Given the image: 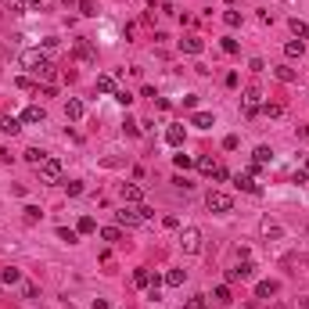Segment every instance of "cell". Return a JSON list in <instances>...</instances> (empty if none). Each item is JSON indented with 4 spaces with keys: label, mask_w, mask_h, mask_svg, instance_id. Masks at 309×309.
<instances>
[{
    "label": "cell",
    "mask_w": 309,
    "mask_h": 309,
    "mask_svg": "<svg viewBox=\"0 0 309 309\" xmlns=\"http://www.w3.org/2000/svg\"><path fill=\"white\" fill-rule=\"evenodd\" d=\"M15 86H18V90H40V86H36L33 79H26V76H22V79H15Z\"/></svg>",
    "instance_id": "obj_38"
},
{
    "label": "cell",
    "mask_w": 309,
    "mask_h": 309,
    "mask_svg": "<svg viewBox=\"0 0 309 309\" xmlns=\"http://www.w3.org/2000/svg\"><path fill=\"white\" fill-rule=\"evenodd\" d=\"M234 184L245 191V194H262V187L255 184V176H248V173H237V176H234Z\"/></svg>",
    "instance_id": "obj_8"
},
{
    "label": "cell",
    "mask_w": 309,
    "mask_h": 309,
    "mask_svg": "<svg viewBox=\"0 0 309 309\" xmlns=\"http://www.w3.org/2000/svg\"><path fill=\"white\" fill-rule=\"evenodd\" d=\"M76 58H83V61H97V51L90 47V40H76Z\"/></svg>",
    "instance_id": "obj_10"
},
{
    "label": "cell",
    "mask_w": 309,
    "mask_h": 309,
    "mask_svg": "<svg viewBox=\"0 0 309 309\" xmlns=\"http://www.w3.org/2000/svg\"><path fill=\"white\" fill-rule=\"evenodd\" d=\"M94 309H108V302L104 298H94Z\"/></svg>",
    "instance_id": "obj_46"
},
{
    "label": "cell",
    "mask_w": 309,
    "mask_h": 309,
    "mask_svg": "<svg viewBox=\"0 0 309 309\" xmlns=\"http://www.w3.org/2000/svg\"><path fill=\"white\" fill-rule=\"evenodd\" d=\"M115 101L119 104H129V101H133V94H129V90H115Z\"/></svg>",
    "instance_id": "obj_43"
},
{
    "label": "cell",
    "mask_w": 309,
    "mask_h": 309,
    "mask_svg": "<svg viewBox=\"0 0 309 309\" xmlns=\"http://www.w3.org/2000/svg\"><path fill=\"white\" fill-rule=\"evenodd\" d=\"M262 115H266V119H280V115H284V104H277V101L262 104Z\"/></svg>",
    "instance_id": "obj_26"
},
{
    "label": "cell",
    "mask_w": 309,
    "mask_h": 309,
    "mask_svg": "<svg viewBox=\"0 0 309 309\" xmlns=\"http://www.w3.org/2000/svg\"><path fill=\"white\" fill-rule=\"evenodd\" d=\"M212 298H216L219 305H230V302H234V298H230V288H227V284H219V288L212 291Z\"/></svg>",
    "instance_id": "obj_28"
},
{
    "label": "cell",
    "mask_w": 309,
    "mask_h": 309,
    "mask_svg": "<svg viewBox=\"0 0 309 309\" xmlns=\"http://www.w3.org/2000/svg\"><path fill=\"white\" fill-rule=\"evenodd\" d=\"M115 90H119V86H115V76H97V94H112V97H115Z\"/></svg>",
    "instance_id": "obj_19"
},
{
    "label": "cell",
    "mask_w": 309,
    "mask_h": 309,
    "mask_svg": "<svg viewBox=\"0 0 309 309\" xmlns=\"http://www.w3.org/2000/svg\"><path fill=\"white\" fill-rule=\"evenodd\" d=\"M166 144L169 147H184V126H169L166 129Z\"/></svg>",
    "instance_id": "obj_15"
},
{
    "label": "cell",
    "mask_w": 309,
    "mask_h": 309,
    "mask_svg": "<svg viewBox=\"0 0 309 309\" xmlns=\"http://www.w3.org/2000/svg\"><path fill=\"white\" fill-rule=\"evenodd\" d=\"M22 159H26V162H29V166H40V162H43V159H47V151H40V147H29V151H26V154H22Z\"/></svg>",
    "instance_id": "obj_24"
},
{
    "label": "cell",
    "mask_w": 309,
    "mask_h": 309,
    "mask_svg": "<svg viewBox=\"0 0 309 309\" xmlns=\"http://www.w3.org/2000/svg\"><path fill=\"white\" fill-rule=\"evenodd\" d=\"M0 280H4V284H18V280H22V270H15V266L0 270Z\"/></svg>",
    "instance_id": "obj_30"
},
{
    "label": "cell",
    "mask_w": 309,
    "mask_h": 309,
    "mask_svg": "<svg viewBox=\"0 0 309 309\" xmlns=\"http://www.w3.org/2000/svg\"><path fill=\"white\" fill-rule=\"evenodd\" d=\"M8 8H11V15H22L26 11V0H8Z\"/></svg>",
    "instance_id": "obj_42"
},
{
    "label": "cell",
    "mask_w": 309,
    "mask_h": 309,
    "mask_svg": "<svg viewBox=\"0 0 309 309\" xmlns=\"http://www.w3.org/2000/svg\"><path fill=\"white\" fill-rule=\"evenodd\" d=\"M288 26H291V33H295L302 43L309 40V22H302V18H288Z\"/></svg>",
    "instance_id": "obj_17"
},
{
    "label": "cell",
    "mask_w": 309,
    "mask_h": 309,
    "mask_svg": "<svg viewBox=\"0 0 309 309\" xmlns=\"http://www.w3.org/2000/svg\"><path fill=\"white\" fill-rule=\"evenodd\" d=\"M180 245H184L187 255H198V252H202V230H198V227H184Z\"/></svg>",
    "instance_id": "obj_4"
},
{
    "label": "cell",
    "mask_w": 309,
    "mask_h": 309,
    "mask_svg": "<svg viewBox=\"0 0 309 309\" xmlns=\"http://www.w3.org/2000/svg\"><path fill=\"white\" fill-rule=\"evenodd\" d=\"M122 198L126 202H144V187L140 184H122Z\"/></svg>",
    "instance_id": "obj_16"
},
{
    "label": "cell",
    "mask_w": 309,
    "mask_h": 309,
    "mask_svg": "<svg viewBox=\"0 0 309 309\" xmlns=\"http://www.w3.org/2000/svg\"><path fill=\"white\" fill-rule=\"evenodd\" d=\"M191 126H198V129H212V126H216V115H212V112H194V115H191Z\"/></svg>",
    "instance_id": "obj_11"
},
{
    "label": "cell",
    "mask_w": 309,
    "mask_h": 309,
    "mask_svg": "<svg viewBox=\"0 0 309 309\" xmlns=\"http://www.w3.org/2000/svg\"><path fill=\"white\" fill-rule=\"evenodd\" d=\"M83 112H86V108H83V101H76V97H69V101H65V115H69L72 122H79V119H83Z\"/></svg>",
    "instance_id": "obj_12"
},
{
    "label": "cell",
    "mask_w": 309,
    "mask_h": 309,
    "mask_svg": "<svg viewBox=\"0 0 309 309\" xmlns=\"http://www.w3.org/2000/svg\"><path fill=\"white\" fill-rule=\"evenodd\" d=\"M184 280H187V273H184V270H169V273H166V284H169V288H180Z\"/></svg>",
    "instance_id": "obj_27"
},
{
    "label": "cell",
    "mask_w": 309,
    "mask_h": 309,
    "mask_svg": "<svg viewBox=\"0 0 309 309\" xmlns=\"http://www.w3.org/2000/svg\"><path fill=\"white\" fill-rule=\"evenodd\" d=\"M36 173H40V184H58V180H61V162L47 154V159L36 166Z\"/></svg>",
    "instance_id": "obj_3"
},
{
    "label": "cell",
    "mask_w": 309,
    "mask_h": 309,
    "mask_svg": "<svg viewBox=\"0 0 309 309\" xmlns=\"http://www.w3.org/2000/svg\"><path fill=\"white\" fill-rule=\"evenodd\" d=\"M0 129H4V133H11V137H15L18 129H22V122H18L15 115H4V119H0Z\"/></svg>",
    "instance_id": "obj_23"
},
{
    "label": "cell",
    "mask_w": 309,
    "mask_h": 309,
    "mask_svg": "<svg viewBox=\"0 0 309 309\" xmlns=\"http://www.w3.org/2000/svg\"><path fill=\"white\" fill-rule=\"evenodd\" d=\"M173 166H176V169H191V166H194V159L180 151V154H173Z\"/></svg>",
    "instance_id": "obj_31"
},
{
    "label": "cell",
    "mask_w": 309,
    "mask_h": 309,
    "mask_svg": "<svg viewBox=\"0 0 309 309\" xmlns=\"http://www.w3.org/2000/svg\"><path fill=\"white\" fill-rule=\"evenodd\" d=\"M273 76L280 83H295V69H288V65H273Z\"/></svg>",
    "instance_id": "obj_21"
},
{
    "label": "cell",
    "mask_w": 309,
    "mask_h": 309,
    "mask_svg": "<svg viewBox=\"0 0 309 309\" xmlns=\"http://www.w3.org/2000/svg\"><path fill=\"white\" fill-rule=\"evenodd\" d=\"M58 237H61V241H69V245H76V241H79V230H69V227H58Z\"/></svg>",
    "instance_id": "obj_32"
},
{
    "label": "cell",
    "mask_w": 309,
    "mask_h": 309,
    "mask_svg": "<svg viewBox=\"0 0 309 309\" xmlns=\"http://www.w3.org/2000/svg\"><path fill=\"white\" fill-rule=\"evenodd\" d=\"M223 51H227V54H237V40L227 36V40H223Z\"/></svg>",
    "instance_id": "obj_44"
},
{
    "label": "cell",
    "mask_w": 309,
    "mask_h": 309,
    "mask_svg": "<svg viewBox=\"0 0 309 309\" xmlns=\"http://www.w3.org/2000/svg\"><path fill=\"white\" fill-rule=\"evenodd\" d=\"M65 191H69V198H76V194H83V184L79 180H69V184H65Z\"/></svg>",
    "instance_id": "obj_39"
},
{
    "label": "cell",
    "mask_w": 309,
    "mask_h": 309,
    "mask_svg": "<svg viewBox=\"0 0 309 309\" xmlns=\"http://www.w3.org/2000/svg\"><path fill=\"white\" fill-rule=\"evenodd\" d=\"M237 144H241V140H237V137H234V133H230V137H223V147H227V151H234V147H237Z\"/></svg>",
    "instance_id": "obj_45"
},
{
    "label": "cell",
    "mask_w": 309,
    "mask_h": 309,
    "mask_svg": "<svg viewBox=\"0 0 309 309\" xmlns=\"http://www.w3.org/2000/svg\"><path fill=\"white\" fill-rule=\"evenodd\" d=\"M277 291H280L277 280H259V284H255V295H259V298H270V295H277Z\"/></svg>",
    "instance_id": "obj_14"
},
{
    "label": "cell",
    "mask_w": 309,
    "mask_h": 309,
    "mask_svg": "<svg viewBox=\"0 0 309 309\" xmlns=\"http://www.w3.org/2000/svg\"><path fill=\"white\" fill-rule=\"evenodd\" d=\"M262 234H266V237H284V230L277 223H266V227H262Z\"/></svg>",
    "instance_id": "obj_40"
},
{
    "label": "cell",
    "mask_w": 309,
    "mask_h": 309,
    "mask_svg": "<svg viewBox=\"0 0 309 309\" xmlns=\"http://www.w3.org/2000/svg\"><path fill=\"white\" fill-rule=\"evenodd\" d=\"M302 133H305V137H309V126H305V129H302Z\"/></svg>",
    "instance_id": "obj_49"
},
{
    "label": "cell",
    "mask_w": 309,
    "mask_h": 309,
    "mask_svg": "<svg viewBox=\"0 0 309 309\" xmlns=\"http://www.w3.org/2000/svg\"><path fill=\"white\" fill-rule=\"evenodd\" d=\"M76 230H79V234H97V219H94V216H83Z\"/></svg>",
    "instance_id": "obj_25"
},
{
    "label": "cell",
    "mask_w": 309,
    "mask_h": 309,
    "mask_svg": "<svg viewBox=\"0 0 309 309\" xmlns=\"http://www.w3.org/2000/svg\"><path fill=\"white\" fill-rule=\"evenodd\" d=\"M79 11H83L86 18H94V15H97V0H79Z\"/></svg>",
    "instance_id": "obj_34"
},
{
    "label": "cell",
    "mask_w": 309,
    "mask_h": 309,
    "mask_svg": "<svg viewBox=\"0 0 309 309\" xmlns=\"http://www.w3.org/2000/svg\"><path fill=\"white\" fill-rule=\"evenodd\" d=\"M22 65H26L29 72H36V76H54V65L43 51H26L22 54Z\"/></svg>",
    "instance_id": "obj_1"
},
{
    "label": "cell",
    "mask_w": 309,
    "mask_h": 309,
    "mask_svg": "<svg viewBox=\"0 0 309 309\" xmlns=\"http://www.w3.org/2000/svg\"><path fill=\"white\" fill-rule=\"evenodd\" d=\"M284 54H288V58H302L305 54V43L302 40H288V43H284Z\"/></svg>",
    "instance_id": "obj_20"
},
{
    "label": "cell",
    "mask_w": 309,
    "mask_h": 309,
    "mask_svg": "<svg viewBox=\"0 0 309 309\" xmlns=\"http://www.w3.org/2000/svg\"><path fill=\"white\" fill-rule=\"evenodd\" d=\"M43 119H47V112H43L40 104H29L26 112H22V122H33V126H36V122H43Z\"/></svg>",
    "instance_id": "obj_13"
},
{
    "label": "cell",
    "mask_w": 309,
    "mask_h": 309,
    "mask_svg": "<svg viewBox=\"0 0 309 309\" xmlns=\"http://www.w3.org/2000/svg\"><path fill=\"white\" fill-rule=\"evenodd\" d=\"M205 205H209V212H216V216H227V212H234V198L223 194V191H209V194H205Z\"/></svg>",
    "instance_id": "obj_2"
},
{
    "label": "cell",
    "mask_w": 309,
    "mask_h": 309,
    "mask_svg": "<svg viewBox=\"0 0 309 309\" xmlns=\"http://www.w3.org/2000/svg\"><path fill=\"white\" fill-rule=\"evenodd\" d=\"M29 4H43V0H29Z\"/></svg>",
    "instance_id": "obj_48"
},
{
    "label": "cell",
    "mask_w": 309,
    "mask_h": 309,
    "mask_svg": "<svg viewBox=\"0 0 309 309\" xmlns=\"http://www.w3.org/2000/svg\"><path fill=\"white\" fill-rule=\"evenodd\" d=\"M133 280L140 284V288H147V284H151V273H147V270H137V273H133Z\"/></svg>",
    "instance_id": "obj_41"
},
{
    "label": "cell",
    "mask_w": 309,
    "mask_h": 309,
    "mask_svg": "<svg viewBox=\"0 0 309 309\" xmlns=\"http://www.w3.org/2000/svg\"><path fill=\"white\" fill-rule=\"evenodd\" d=\"M223 22H227L230 29H237V26H241V11H234V8H230V11H223Z\"/></svg>",
    "instance_id": "obj_33"
},
{
    "label": "cell",
    "mask_w": 309,
    "mask_h": 309,
    "mask_svg": "<svg viewBox=\"0 0 309 309\" xmlns=\"http://www.w3.org/2000/svg\"><path fill=\"white\" fill-rule=\"evenodd\" d=\"M305 173H309V159H305Z\"/></svg>",
    "instance_id": "obj_50"
},
{
    "label": "cell",
    "mask_w": 309,
    "mask_h": 309,
    "mask_svg": "<svg viewBox=\"0 0 309 309\" xmlns=\"http://www.w3.org/2000/svg\"><path fill=\"white\" fill-rule=\"evenodd\" d=\"M248 277H255V262L252 259H241L234 270H227V280H248Z\"/></svg>",
    "instance_id": "obj_6"
},
{
    "label": "cell",
    "mask_w": 309,
    "mask_h": 309,
    "mask_svg": "<svg viewBox=\"0 0 309 309\" xmlns=\"http://www.w3.org/2000/svg\"><path fill=\"white\" fill-rule=\"evenodd\" d=\"M259 101H262L259 86H248V90H245V115H248V119H255V115L262 112V104H259Z\"/></svg>",
    "instance_id": "obj_5"
},
{
    "label": "cell",
    "mask_w": 309,
    "mask_h": 309,
    "mask_svg": "<svg viewBox=\"0 0 309 309\" xmlns=\"http://www.w3.org/2000/svg\"><path fill=\"white\" fill-rule=\"evenodd\" d=\"M252 162H259V166H270V162H273V151H270L266 144H259V147L252 151Z\"/></svg>",
    "instance_id": "obj_18"
},
{
    "label": "cell",
    "mask_w": 309,
    "mask_h": 309,
    "mask_svg": "<svg viewBox=\"0 0 309 309\" xmlns=\"http://www.w3.org/2000/svg\"><path fill=\"white\" fill-rule=\"evenodd\" d=\"M184 309H209V302H205V295H194V298H187Z\"/></svg>",
    "instance_id": "obj_36"
},
{
    "label": "cell",
    "mask_w": 309,
    "mask_h": 309,
    "mask_svg": "<svg viewBox=\"0 0 309 309\" xmlns=\"http://www.w3.org/2000/svg\"><path fill=\"white\" fill-rule=\"evenodd\" d=\"M97 234H101V241H108V245L122 241V230H119V227H104V230H97Z\"/></svg>",
    "instance_id": "obj_22"
},
{
    "label": "cell",
    "mask_w": 309,
    "mask_h": 309,
    "mask_svg": "<svg viewBox=\"0 0 309 309\" xmlns=\"http://www.w3.org/2000/svg\"><path fill=\"white\" fill-rule=\"evenodd\" d=\"M194 166H198V169H202L205 176H212V173H216V162L209 159V154H202V159H194Z\"/></svg>",
    "instance_id": "obj_29"
},
{
    "label": "cell",
    "mask_w": 309,
    "mask_h": 309,
    "mask_svg": "<svg viewBox=\"0 0 309 309\" xmlns=\"http://www.w3.org/2000/svg\"><path fill=\"white\" fill-rule=\"evenodd\" d=\"M223 4H227V8H237V0H223Z\"/></svg>",
    "instance_id": "obj_47"
},
{
    "label": "cell",
    "mask_w": 309,
    "mask_h": 309,
    "mask_svg": "<svg viewBox=\"0 0 309 309\" xmlns=\"http://www.w3.org/2000/svg\"><path fill=\"white\" fill-rule=\"evenodd\" d=\"M115 219H119V227H140L144 212L140 209H122V212H115Z\"/></svg>",
    "instance_id": "obj_7"
},
{
    "label": "cell",
    "mask_w": 309,
    "mask_h": 309,
    "mask_svg": "<svg viewBox=\"0 0 309 309\" xmlns=\"http://www.w3.org/2000/svg\"><path fill=\"white\" fill-rule=\"evenodd\" d=\"M122 129H126V137H137V133H140V122H133V119H126V122H122Z\"/></svg>",
    "instance_id": "obj_37"
},
{
    "label": "cell",
    "mask_w": 309,
    "mask_h": 309,
    "mask_svg": "<svg viewBox=\"0 0 309 309\" xmlns=\"http://www.w3.org/2000/svg\"><path fill=\"white\" fill-rule=\"evenodd\" d=\"M22 212H26V223H40V216H43V212H40L36 205H26Z\"/></svg>",
    "instance_id": "obj_35"
},
{
    "label": "cell",
    "mask_w": 309,
    "mask_h": 309,
    "mask_svg": "<svg viewBox=\"0 0 309 309\" xmlns=\"http://www.w3.org/2000/svg\"><path fill=\"white\" fill-rule=\"evenodd\" d=\"M180 51L184 54H202L205 51V40L202 36H187V40H180Z\"/></svg>",
    "instance_id": "obj_9"
}]
</instances>
